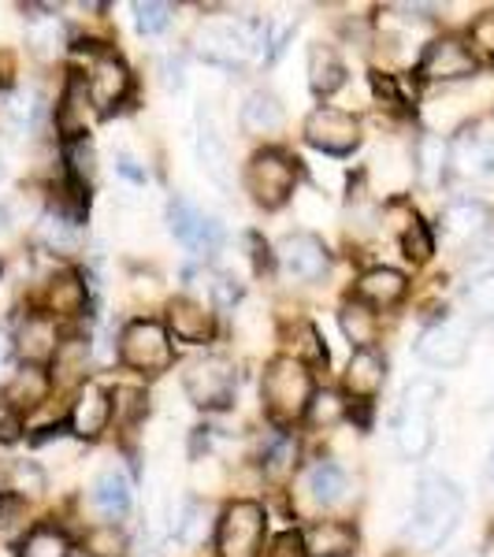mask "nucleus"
Wrapping results in <instances>:
<instances>
[{
  "mask_svg": "<svg viewBox=\"0 0 494 557\" xmlns=\"http://www.w3.org/2000/svg\"><path fill=\"white\" fill-rule=\"evenodd\" d=\"M461 513H465V498L454 480H446L439 472L420 475L412 520H409V543L420 546V550H439L454 535Z\"/></svg>",
  "mask_w": 494,
  "mask_h": 557,
  "instance_id": "1",
  "label": "nucleus"
},
{
  "mask_svg": "<svg viewBox=\"0 0 494 557\" xmlns=\"http://www.w3.org/2000/svg\"><path fill=\"white\" fill-rule=\"evenodd\" d=\"M194 49L215 67H242L249 57L268 49V23L257 20H209L197 26Z\"/></svg>",
  "mask_w": 494,
  "mask_h": 557,
  "instance_id": "2",
  "label": "nucleus"
},
{
  "mask_svg": "<svg viewBox=\"0 0 494 557\" xmlns=\"http://www.w3.org/2000/svg\"><path fill=\"white\" fill-rule=\"evenodd\" d=\"M312 375L301 361H294L291 354L275 357L272 364L264 368V380H260V398H264L268 417L280 428H291L309 412L312 401Z\"/></svg>",
  "mask_w": 494,
  "mask_h": 557,
  "instance_id": "3",
  "label": "nucleus"
},
{
  "mask_svg": "<svg viewBox=\"0 0 494 557\" xmlns=\"http://www.w3.org/2000/svg\"><path fill=\"white\" fill-rule=\"evenodd\" d=\"M443 386L435 380H412L402 394L398 420H394V443L406 461H420L435 443V406Z\"/></svg>",
  "mask_w": 494,
  "mask_h": 557,
  "instance_id": "4",
  "label": "nucleus"
},
{
  "mask_svg": "<svg viewBox=\"0 0 494 557\" xmlns=\"http://www.w3.org/2000/svg\"><path fill=\"white\" fill-rule=\"evenodd\" d=\"M268 535V513L257 502H231L215 524V550L220 557H260Z\"/></svg>",
  "mask_w": 494,
  "mask_h": 557,
  "instance_id": "5",
  "label": "nucleus"
},
{
  "mask_svg": "<svg viewBox=\"0 0 494 557\" xmlns=\"http://www.w3.org/2000/svg\"><path fill=\"white\" fill-rule=\"evenodd\" d=\"M298 183V160H291L280 149H264L249 160L246 168V190L260 209H283Z\"/></svg>",
  "mask_w": 494,
  "mask_h": 557,
  "instance_id": "6",
  "label": "nucleus"
},
{
  "mask_svg": "<svg viewBox=\"0 0 494 557\" xmlns=\"http://www.w3.org/2000/svg\"><path fill=\"white\" fill-rule=\"evenodd\" d=\"M120 357L134 372L160 375L175 361L172 335H168V327L157 320H134L127 323V331H123V338H120Z\"/></svg>",
  "mask_w": 494,
  "mask_h": 557,
  "instance_id": "7",
  "label": "nucleus"
},
{
  "mask_svg": "<svg viewBox=\"0 0 494 557\" xmlns=\"http://www.w3.org/2000/svg\"><path fill=\"white\" fill-rule=\"evenodd\" d=\"M235 364L220 354L201 357V361H194L183 372V391L197 409H227L231 398H235Z\"/></svg>",
  "mask_w": 494,
  "mask_h": 557,
  "instance_id": "8",
  "label": "nucleus"
},
{
  "mask_svg": "<svg viewBox=\"0 0 494 557\" xmlns=\"http://www.w3.org/2000/svg\"><path fill=\"white\" fill-rule=\"evenodd\" d=\"M305 141L328 157H349L361 146V120L343 108H317L305 120Z\"/></svg>",
  "mask_w": 494,
  "mask_h": 557,
  "instance_id": "9",
  "label": "nucleus"
},
{
  "mask_svg": "<svg viewBox=\"0 0 494 557\" xmlns=\"http://www.w3.org/2000/svg\"><path fill=\"white\" fill-rule=\"evenodd\" d=\"M472 346V323L465 317H443L420 335L417 357L435 368H457L469 357Z\"/></svg>",
  "mask_w": 494,
  "mask_h": 557,
  "instance_id": "10",
  "label": "nucleus"
},
{
  "mask_svg": "<svg viewBox=\"0 0 494 557\" xmlns=\"http://www.w3.org/2000/svg\"><path fill=\"white\" fill-rule=\"evenodd\" d=\"M480 60L472 57L469 41L461 38H435L420 57L417 75L428 78V83H465V78L476 75Z\"/></svg>",
  "mask_w": 494,
  "mask_h": 557,
  "instance_id": "11",
  "label": "nucleus"
},
{
  "mask_svg": "<svg viewBox=\"0 0 494 557\" xmlns=\"http://www.w3.org/2000/svg\"><path fill=\"white\" fill-rule=\"evenodd\" d=\"M280 264L291 278L317 283V278L328 275L331 253H328V246H323V238L309 235V231H298V235H286L280 242Z\"/></svg>",
  "mask_w": 494,
  "mask_h": 557,
  "instance_id": "12",
  "label": "nucleus"
},
{
  "mask_svg": "<svg viewBox=\"0 0 494 557\" xmlns=\"http://www.w3.org/2000/svg\"><path fill=\"white\" fill-rule=\"evenodd\" d=\"M168 227H172V235L183 242L190 253H212L223 242L220 223L209 220V215L201 209H194L190 201H183V197H175V201L168 205Z\"/></svg>",
  "mask_w": 494,
  "mask_h": 557,
  "instance_id": "13",
  "label": "nucleus"
},
{
  "mask_svg": "<svg viewBox=\"0 0 494 557\" xmlns=\"http://www.w3.org/2000/svg\"><path fill=\"white\" fill-rule=\"evenodd\" d=\"M86 94H89V104L97 108L101 115H108L112 108L123 104V97L131 94V71L123 60L115 57H97L94 67H89V78H86Z\"/></svg>",
  "mask_w": 494,
  "mask_h": 557,
  "instance_id": "14",
  "label": "nucleus"
},
{
  "mask_svg": "<svg viewBox=\"0 0 494 557\" xmlns=\"http://www.w3.org/2000/svg\"><path fill=\"white\" fill-rule=\"evenodd\" d=\"M450 168L461 178L494 175V138L483 131H461L450 146Z\"/></svg>",
  "mask_w": 494,
  "mask_h": 557,
  "instance_id": "15",
  "label": "nucleus"
},
{
  "mask_svg": "<svg viewBox=\"0 0 494 557\" xmlns=\"http://www.w3.org/2000/svg\"><path fill=\"white\" fill-rule=\"evenodd\" d=\"M108 417H112V394L97 383H86L71 406V435L97 438L108 428Z\"/></svg>",
  "mask_w": 494,
  "mask_h": 557,
  "instance_id": "16",
  "label": "nucleus"
},
{
  "mask_svg": "<svg viewBox=\"0 0 494 557\" xmlns=\"http://www.w3.org/2000/svg\"><path fill=\"white\" fill-rule=\"evenodd\" d=\"M212 331H215V320L205 305H197L190 298H175L168 305V335H175L178 343L201 346L212 338Z\"/></svg>",
  "mask_w": 494,
  "mask_h": 557,
  "instance_id": "17",
  "label": "nucleus"
},
{
  "mask_svg": "<svg viewBox=\"0 0 494 557\" xmlns=\"http://www.w3.org/2000/svg\"><path fill=\"white\" fill-rule=\"evenodd\" d=\"M387 383V361L375 349H354L346 368V391L361 401H372Z\"/></svg>",
  "mask_w": 494,
  "mask_h": 557,
  "instance_id": "18",
  "label": "nucleus"
},
{
  "mask_svg": "<svg viewBox=\"0 0 494 557\" xmlns=\"http://www.w3.org/2000/svg\"><path fill=\"white\" fill-rule=\"evenodd\" d=\"M406 275L394 272V268H372V272L357 278V301H365L368 309H394L406 298Z\"/></svg>",
  "mask_w": 494,
  "mask_h": 557,
  "instance_id": "19",
  "label": "nucleus"
},
{
  "mask_svg": "<svg viewBox=\"0 0 494 557\" xmlns=\"http://www.w3.org/2000/svg\"><path fill=\"white\" fill-rule=\"evenodd\" d=\"M357 550V532L346 520H320L305 532V554L309 557H349Z\"/></svg>",
  "mask_w": 494,
  "mask_h": 557,
  "instance_id": "20",
  "label": "nucleus"
},
{
  "mask_svg": "<svg viewBox=\"0 0 494 557\" xmlns=\"http://www.w3.org/2000/svg\"><path fill=\"white\" fill-rule=\"evenodd\" d=\"M443 231H446V238L450 242H476L487 231V223H491V209L483 201H454V205H446L443 209Z\"/></svg>",
  "mask_w": 494,
  "mask_h": 557,
  "instance_id": "21",
  "label": "nucleus"
},
{
  "mask_svg": "<svg viewBox=\"0 0 494 557\" xmlns=\"http://www.w3.org/2000/svg\"><path fill=\"white\" fill-rule=\"evenodd\" d=\"M49 386H52V380L41 364H23L4 386V406H12L15 412L38 409L41 401L49 398Z\"/></svg>",
  "mask_w": 494,
  "mask_h": 557,
  "instance_id": "22",
  "label": "nucleus"
},
{
  "mask_svg": "<svg viewBox=\"0 0 494 557\" xmlns=\"http://www.w3.org/2000/svg\"><path fill=\"white\" fill-rule=\"evenodd\" d=\"M197 160H201L205 175H209L220 190H231V149H227V141L220 138L215 123H201V134H197Z\"/></svg>",
  "mask_w": 494,
  "mask_h": 557,
  "instance_id": "23",
  "label": "nucleus"
},
{
  "mask_svg": "<svg viewBox=\"0 0 494 557\" xmlns=\"http://www.w3.org/2000/svg\"><path fill=\"white\" fill-rule=\"evenodd\" d=\"M57 349H60V338H57V320L52 317H30L20 327V354L26 364L52 361Z\"/></svg>",
  "mask_w": 494,
  "mask_h": 557,
  "instance_id": "24",
  "label": "nucleus"
},
{
  "mask_svg": "<svg viewBox=\"0 0 494 557\" xmlns=\"http://www.w3.org/2000/svg\"><path fill=\"white\" fill-rule=\"evenodd\" d=\"M57 127L67 141H78L86 134V78L83 75L67 78V89L57 108Z\"/></svg>",
  "mask_w": 494,
  "mask_h": 557,
  "instance_id": "25",
  "label": "nucleus"
},
{
  "mask_svg": "<svg viewBox=\"0 0 494 557\" xmlns=\"http://www.w3.org/2000/svg\"><path fill=\"white\" fill-rule=\"evenodd\" d=\"M238 123H242V131H246V134H275L283 127V104L275 101L272 94L257 89V94H249L246 104H242Z\"/></svg>",
  "mask_w": 494,
  "mask_h": 557,
  "instance_id": "26",
  "label": "nucleus"
},
{
  "mask_svg": "<svg viewBox=\"0 0 494 557\" xmlns=\"http://www.w3.org/2000/svg\"><path fill=\"white\" fill-rule=\"evenodd\" d=\"M45 305L52 317H78L86 309V283L78 272H60L52 275L49 290H45Z\"/></svg>",
  "mask_w": 494,
  "mask_h": 557,
  "instance_id": "27",
  "label": "nucleus"
},
{
  "mask_svg": "<svg viewBox=\"0 0 494 557\" xmlns=\"http://www.w3.org/2000/svg\"><path fill=\"white\" fill-rule=\"evenodd\" d=\"M94 506L101 509L104 517L120 520L131 509V480L123 469H104L94 483Z\"/></svg>",
  "mask_w": 494,
  "mask_h": 557,
  "instance_id": "28",
  "label": "nucleus"
},
{
  "mask_svg": "<svg viewBox=\"0 0 494 557\" xmlns=\"http://www.w3.org/2000/svg\"><path fill=\"white\" fill-rule=\"evenodd\" d=\"M346 83V67L331 45H312L309 49V86L312 94L328 97Z\"/></svg>",
  "mask_w": 494,
  "mask_h": 557,
  "instance_id": "29",
  "label": "nucleus"
},
{
  "mask_svg": "<svg viewBox=\"0 0 494 557\" xmlns=\"http://www.w3.org/2000/svg\"><path fill=\"white\" fill-rule=\"evenodd\" d=\"M305 483H309L312 502H317V506H323V509L338 506V502L346 498V487H349L346 472L338 469L335 461H317L309 469V475H305Z\"/></svg>",
  "mask_w": 494,
  "mask_h": 557,
  "instance_id": "30",
  "label": "nucleus"
},
{
  "mask_svg": "<svg viewBox=\"0 0 494 557\" xmlns=\"http://www.w3.org/2000/svg\"><path fill=\"white\" fill-rule=\"evenodd\" d=\"M338 323H343V335H346L357 349H372L375 335H380V320H375V312L368 309L365 301H349V305H343V312H338Z\"/></svg>",
  "mask_w": 494,
  "mask_h": 557,
  "instance_id": "31",
  "label": "nucleus"
},
{
  "mask_svg": "<svg viewBox=\"0 0 494 557\" xmlns=\"http://www.w3.org/2000/svg\"><path fill=\"white\" fill-rule=\"evenodd\" d=\"M86 364H89V343L86 338H67V343H60L57 357H52V380L57 383L83 380Z\"/></svg>",
  "mask_w": 494,
  "mask_h": 557,
  "instance_id": "32",
  "label": "nucleus"
},
{
  "mask_svg": "<svg viewBox=\"0 0 494 557\" xmlns=\"http://www.w3.org/2000/svg\"><path fill=\"white\" fill-rule=\"evenodd\" d=\"M450 168V146H446L443 138H435V134H424L417 146V172L424 178L428 186H435L443 172Z\"/></svg>",
  "mask_w": 494,
  "mask_h": 557,
  "instance_id": "33",
  "label": "nucleus"
},
{
  "mask_svg": "<svg viewBox=\"0 0 494 557\" xmlns=\"http://www.w3.org/2000/svg\"><path fill=\"white\" fill-rule=\"evenodd\" d=\"M67 554H71L67 535L60 532V528H49V524L34 528L20 546V557H67Z\"/></svg>",
  "mask_w": 494,
  "mask_h": 557,
  "instance_id": "34",
  "label": "nucleus"
},
{
  "mask_svg": "<svg viewBox=\"0 0 494 557\" xmlns=\"http://www.w3.org/2000/svg\"><path fill=\"white\" fill-rule=\"evenodd\" d=\"M64 160H67V175H71V183L83 186V190H89V183H94V178H97V152H94V146H89L86 138L67 141Z\"/></svg>",
  "mask_w": 494,
  "mask_h": 557,
  "instance_id": "35",
  "label": "nucleus"
},
{
  "mask_svg": "<svg viewBox=\"0 0 494 557\" xmlns=\"http://www.w3.org/2000/svg\"><path fill=\"white\" fill-rule=\"evenodd\" d=\"M26 45H30L41 60H52V57H60V49L67 45V34L57 20H38L26 30Z\"/></svg>",
  "mask_w": 494,
  "mask_h": 557,
  "instance_id": "36",
  "label": "nucleus"
},
{
  "mask_svg": "<svg viewBox=\"0 0 494 557\" xmlns=\"http://www.w3.org/2000/svg\"><path fill=\"white\" fill-rule=\"evenodd\" d=\"M41 238L49 249H57V253H75L78 246V223H71L67 215H45L41 223Z\"/></svg>",
  "mask_w": 494,
  "mask_h": 557,
  "instance_id": "37",
  "label": "nucleus"
},
{
  "mask_svg": "<svg viewBox=\"0 0 494 557\" xmlns=\"http://www.w3.org/2000/svg\"><path fill=\"white\" fill-rule=\"evenodd\" d=\"M205 506L201 502H186L183 509H178V520H175V543H183V546H197L205 539Z\"/></svg>",
  "mask_w": 494,
  "mask_h": 557,
  "instance_id": "38",
  "label": "nucleus"
},
{
  "mask_svg": "<svg viewBox=\"0 0 494 557\" xmlns=\"http://www.w3.org/2000/svg\"><path fill=\"white\" fill-rule=\"evenodd\" d=\"M86 550L89 557H123L127 554V535L115 524H101L86 535Z\"/></svg>",
  "mask_w": 494,
  "mask_h": 557,
  "instance_id": "39",
  "label": "nucleus"
},
{
  "mask_svg": "<svg viewBox=\"0 0 494 557\" xmlns=\"http://www.w3.org/2000/svg\"><path fill=\"white\" fill-rule=\"evenodd\" d=\"M309 424L312 428H331V424H338V420L346 417V401L338 398V394H331V391H320V394H312V401H309Z\"/></svg>",
  "mask_w": 494,
  "mask_h": 557,
  "instance_id": "40",
  "label": "nucleus"
},
{
  "mask_svg": "<svg viewBox=\"0 0 494 557\" xmlns=\"http://www.w3.org/2000/svg\"><path fill=\"white\" fill-rule=\"evenodd\" d=\"M402 249H406V257L412 264H424V260L435 253V238H431L428 223H420L417 215L409 220V227L402 231Z\"/></svg>",
  "mask_w": 494,
  "mask_h": 557,
  "instance_id": "41",
  "label": "nucleus"
},
{
  "mask_svg": "<svg viewBox=\"0 0 494 557\" xmlns=\"http://www.w3.org/2000/svg\"><path fill=\"white\" fill-rule=\"evenodd\" d=\"M465 305L476 320H491L494 317V272H483L480 278H472L469 290H465Z\"/></svg>",
  "mask_w": 494,
  "mask_h": 557,
  "instance_id": "42",
  "label": "nucleus"
},
{
  "mask_svg": "<svg viewBox=\"0 0 494 557\" xmlns=\"http://www.w3.org/2000/svg\"><path fill=\"white\" fill-rule=\"evenodd\" d=\"M294 338H298V346H294V361H309V364H328V349L320 343V331L312 327V323H298L294 327Z\"/></svg>",
  "mask_w": 494,
  "mask_h": 557,
  "instance_id": "43",
  "label": "nucleus"
},
{
  "mask_svg": "<svg viewBox=\"0 0 494 557\" xmlns=\"http://www.w3.org/2000/svg\"><path fill=\"white\" fill-rule=\"evenodd\" d=\"M172 4H157V0H146V4H134V23H138V30L152 38V34L168 30V23H172Z\"/></svg>",
  "mask_w": 494,
  "mask_h": 557,
  "instance_id": "44",
  "label": "nucleus"
},
{
  "mask_svg": "<svg viewBox=\"0 0 494 557\" xmlns=\"http://www.w3.org/2000/svg\"><path fill=\"white\" fill-rule=\"evenodd\" d=\"M469 49L476 60H487L494 64V12H483L469 30Z\"/></svg>",
  "mask_w": 494,
  "mask_h": 557,
  "instance_id": "45",
  "label": "nucleus"
},
{
  "mask_svg": "<svg viewBox=\"0 0 494 557\" xmlns=\"http://www.w3.org/2000/svg\"><path fill=\"white\" fill-rule=\"evenodd\" d=\"M294 457H298V446H294V438H280V443H275L272 450L264 454V472L275 475V480H283V475L294 469Z\"/></svg>",
  "mask_w": 494,
  "mask_h": 557,
  "instance_id": "46",
  "label": "nucleus"
},
{
  "mask_svg": "<svg viewBox=\"0 0 494 557\" xmlns=\"http://www.w3.org/2000/svg\"><path fill=\"white\" fill-rule=\"evenodd\" d=\"M12 483H15V491L20 494H41L45 491V475L38 465H30V461H20L12 469Z\"/></svg>",
  "mask_w": 494,
  "mask_h": 557,
  "instance_id": "47",
  "label": "nucleus"
},
{
  "mask_svg": "<svg viewBox=\"0 0 494 557\" xmlns=\"http://www.w3.org/2000/svg\"><path fill=\"white\" fill-rule=\"evenodd\" d=\"M23 435V417L12 406H0V443H15Z\"/></svg>",
  "mask_w": 494,
  "mask_h": 557,
  "instance_id": "48",
  "label": "nucleus"
},
{
  "mask_svg": "<svg viewBox=\"0 0 494 557\" xmlns=\"http://www.w3.org/2000/svg\"><path fill=\"white\" fill-rule=\"evenodd\" d=\"M272 557H309L305 554V535L301 532H283L280 539H275Z\"/></svg>",
  "mask_w": 494,
  "mask_h": 557,
  "instance_id": "49",
  "label": "nucleus"
},
{
  "mask_svg": "<svg viewBox=\"0 0 494 557\" xmlns=\"http://www.w3.org/2000/svg\"><path fill=\"white\" fill-rule=\"evenodd\" d=\"M164 86H183V60L178 57H168L164 60Z\"/></svg>",
  "mask_w": 494,
  "mask_h": 557,
  "instance_id": "50",
  "label": "nucleus"
},
{
  "mask_svg": "<svg viewBox=\"0 0 494 557\" xmlns=\"http://www.w3.org/2000/svg\"><path fill=\"white\" fill-rule=\"evenodd\" d=\"M12 354H15V343L4 335V331H0V372H4V368L12 364Z\"/></svg>",
  "mask_w": 494,
  "mask_h": 557,
  "instance_id": "51",
  "label": "nucleus"
},
{
  "mask_svg": "<svg viewBox=\"0 0 494 557\" xmlns=\"http://www.w3.org/2000/svg\"><path fill=\"white\" fill-rule=\"evenodd\" d=\"M120 172L127 175V178H134V183H146V172H138L131 157H123V160H120Z\"/></svg>",
  "mask_w": 494,
  "mask_h": 557,
  "instance_id": "52",
  "label": "nucleus"
},
{
  "mask_svg": "<svg viewBox=\"0 0 494 557\" xmlns=\"http://www.w3.org/2000/svg\"><path fill=\"white\" fill-rule=\"evenodd\" d=\"M8 78H12V57H4V52H0V89L8 86Z\"/></svg>",
  "mask_w": 494,
  "mask_h": 557,
  "instance_id": "53",
  "label": "nucleus"
},
{
  "mask_svg": "<svg viewBox=\"0 0 494 557\" xmlns=\"http://www.w3.org/2000/svg\"><path fill=\"white\" fill-rule=\"evenodd\" d=\"M491 475H494V454H491Z\"/></svg>",
  "mask_w": 494,
  "mask_h": 557,
  "instance_id": "54",
  "label": "nucleus"
},
{
  "mask_svg": "<svg viewBox=\"0 0 494 557\" xmlns=\"http://www.w3.org/2000/svg\"><path fill=\"white\" fill-rule=\"evenodd\" d=\"M0 175H4V164H0Z\"/></svg>",
  "mask_w": 494,
  "mask_h": 557,
  "instance_id": "55",
  "label": "nucleus"
},
{
  "mask_svg": "<svg viewBox=\"0 0 494 557\" xmlns=\"http://www.w3.org/2000/svg\"><path fill=\"white\" fill-rule=\"evenodd\" d=\"M0 220H4V212H0Z\"/></svg>",
  "mask_w": 494,
  "mask_h": 557,
  "instance_id": "56",
  "label": "nucleus"
}]
</instances>
